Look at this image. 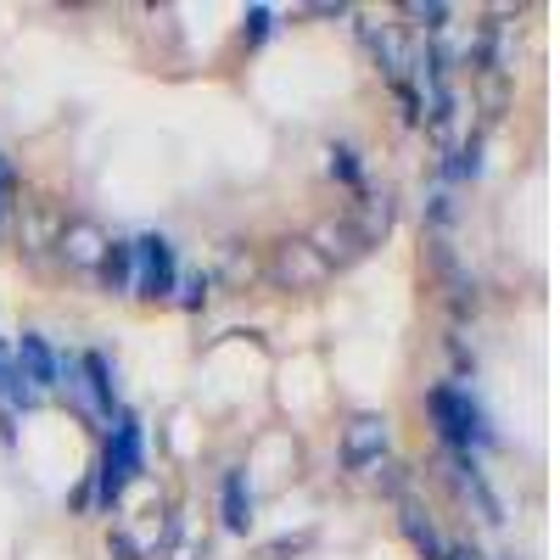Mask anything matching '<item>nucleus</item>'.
Here are the masks:
<instances>
[{"instance_id": "obj_14", "label": "nucleus", "mask_w": 560, "mask_h": 560, "mask_svg": "<svg viewBox=\"0 0 560 560\" xmlns=\"http://www.w3.org/2000/svg\"><path fill=\"white\" fill-rule=\"evenodd\" d=\"M12 208H18V168L0 152V236H7V224H12Z\"/></svg>"}, {"instance_id": "obj_16", "label": "nucleus", "mask_w": 560, "mask_h": 560, "mask_svg": "<svg viewBox=\"0 0 560 560\" xmlns=\"http://www.w3.org/2000/svg\"><path fill=\"white\" fill-rule=\"evenodd\" d=\"M331 174H337L342 185H353V191H359V185H364V174H359V152L337 147V152H331Z\"/></svg>"}, {"instance_id": "obj_17", "label": "nucleus", "mask_w": 560, "mask_h": 560, "mask_svg": "<svg viewBox=\"0 0 560 560\" xmlns=\"http://www.w3.org/2000/svg\"><path fill=\"white\" fill-rule=\"evenodd\" d=\"M404 18L427 23V28H443V23H448V7H443V0H432V7H420V0H415V7H404Z\"/></svg>"}, {"instance_id": "obj_4", "label": "nucleus", "mask_w": 560, "mask_h": 560, "mask_svg": "<svg viewBox=\"0 0 560 560\" xmlns=\"http://www.w3.org/2000/svg\"><path fill=\"white\" fill-rule=\"evenodd\" d=\"M269 275H275V287H287V292H308V287H319L331 269H325V258H319L308 242H280L275 258H269Z\"/></svg>"}, {"instance_id": "obj_10", "label": "nucleus", "mask_w": 560, "mask_h": 560, "mask_svg": "<svg viewBox=\"0 0 560 560\" xmlns=\"http://www.w3.org/2000/svg\"><path fill=\"white\" fill-rule=\"evenodd\" d=\"M348 224L359 230V242H364V247H376V242L387 236V224H393V197H370V191H359V208L348 213Z\"/></svg>"}, {"instance_id": "obj_12", "label": "nucleus", "mask_w": 560, "mask_h": 560, "mask_svg": "<svg viewBox=\"0 0 560 560\" xmlns=\"http://www.w3.org/2000/svg\"><path fill=\"white\" fill-rule=\"evenodd\" d=\"M96 275H102L107 292H129V287H135V247H129V242H107Z\"/></svg>"}, {"instance_id": "obj_2", "label": "nucleus", "mask_w": 560, "mask_h": 560, "mask_svg": "<svg viewBox=\"0 0 560 560\" xmlns=\"http://www.w3.org/2000/svg\"><path fill=\"white\" fill-rule=\"evenodd\" d=\"M135 477H140V420H135V415H118V427H113V438H107V448H102L96 493H90V499H96L102 510H113Z\"/></svg>"}, {"instance_id": "obj_19", "label": "nucleus", "mask_w": 560, "mask_h": 560, "mask_svg": "<svg viewBox=\"0 0 560 560\" xmlns=\"http://www.w3.org/2000/svg\"><path fill=\"white\" fill-rule=\"evenodd\" d=\"M113 555H118V560H140L135 538H124V533H113Z\"/></svg>"}, {"instance_id": "obj_18", "label": "nucleus", "mask_w": 560, "mask_h": 560, "mask_svg": "<svg viewBox=\"0 0 560 560\" xmlns=\"http://www.w3.org/2000/svg\"><path fill=\"white\" fill-rule=\"evenodd\" d=\"M477 152H482V147H477V140H471V147H465V152H459V158L448 163V174H454V179H471V174L482 168V158H477Z\"/></svg>"}, {"instance_id": "obj_5", "label": "nucleus", "mask_w": 560, "mask_h": 560, "mask_svg": "<svg viewBox=\"0 0 560 560\" xmlns=\"http://www.w3.org/2000/svg\"><path fill=\"white\" fill-rule=\"evenodd\" d=\"M387 454V420L382 415H359L348 438H342V465L348 471H364V465H382Z\"/></svg>"}, {"instance_id": "obj_15", "label": "nucleus", "mask_w": 560, "mask_h": 560, "mask_svg": "<svg viewBox=\"0 0 560 560\" xmlns=\"http://www.w3.org/2000/svg\"><path fill=\"white\" fill-rule=\"evenodd\" d=\"M269 23H275L269 7H247V18H242V39H247V45H264V39H269Z\"/></svg>"}, {"instance_id": "obj_20", "label": "nucleus", "mask_w": 560, "mask_h": 560, "mask_svg": "<svg viewBox=\"0 0 560 560\" xmlns=\"http://www.w3.org/2000/svg\"><path fill=\"white\" fill-rule=\"evenodd\" d=\"M202 298H208V280H202V275H197V280H191V292H185V303H191V308H197V303H202Z\"/></svg>"}, {"instance_id": "obj_21", "label": "nucleus", "mask_w": 560, "mask_h": 560, "mask_svg": "<svg viewBox=\"0 0 560 560\" xmlns=\"http://www.w3.org/2000/svg\"><path fill=\"white\" fill-rule=\"evenodd\" d=\"M0 393H7V364H0Z\"/></svg>"}, {"instance_id": "obj_6", "label": "nucleus", "mask_w": 560, "mask_h": 560, "mask_svg": "<svg viewBox=\"0 0 560 560\" xmlns=\"http://www.w3.org/2000/svg\"><path fill=\"white\" fill-rule=\"evenodd\" d=\"M57 247H62V258L68 264H79V269H96L102 264V253H107V236L90 219H68L62 230H57Z\"/></svg>"}, {"instance_id": "obj_13", "label": "nucleus", "mask_w": 560, "mask_h": 560, "mask_svg": "<svg viewBox=\"0 0 560 560\" xmlns=\"http://www.w3.org/2000/svg\"><path fill=\"white\" fill-rule=\"evenodd\" d=\"M404 533H409V544L420 549V555H427V560H443L448 549H443V538H438V527H432V516H427V510H420V504H404Z\"/></svg>"}, {"instance_id": "obj_9", "label": "nucleus", "mask_w": 560, "mask_h": 560, "mask_svg": "<svg viewBox=\"0 0 560 560\" xmlns=\"http://www.w3.org/2000/svg\"><path fill=\"white\" fill-rule=\"evenodd\" d=\"M79 376H84L90 409H96V415H113L118 409V382H113V359L107 353H84L79 359Z\"/></svg>"}, {"instance_id": "obj_1", "label": "nucleus", "mask_w": 560, "mask_h": 560, "mask_svg": "<svg viewBox=\"0 0 560 560\" xmlns=\"http://www.w3.org/2000/svg\"><path fill=\"white\" fill-rule=\"evenodd\" d=\"M427 409H432V420H438V438L448 443V454H465V459H471L477 448L493 443L482 404L465 393V387H454V382L432 387V393H427Z\"/></svg>"}, {"instance_id": "obj_11", "label": "nucleus", "mask_w": 560, "mask_h": 560, "mask_svg": "<svg viewBox=\"0 0 560 560\" xmlns=\"http://www.w3.org/2000/svg\"><path fill=\"white\" fill-rule=\"evenodd\" d=\"M224 527H230V533H247V527H253V488H247V471H224Z\"/></svg>"}, {"instance_id": "obj_7", "label": "nucleus", "mask_w": 560, "mask_h": 560, "mask_svg": "<svg viewBox=\"0 0 560 560\" xmlns=\"http://www.w3.org/2000/svg\"><path fill=\"white\" fill-rule=\"evenodd\" d=\"M18 353H23V364H18V376L39 393V387H57V376H62V359L51 353V342H45L39 331H23V342H18Z\"/></svg>"}, {"instance_id": "obj_8", "label": "nucleus", "mask_w": 560, "mask_h": 560, "mask_svg": "<svg viewBox=\"0 0 560 560\" xmlns=\"http://www.w3.org/2000/svg\"><path fill=\"white\" fill-rule=\"evenodd\" d=\"M308 247H314V253L325 258V269H331V264H353V258L364 253V242H359V230H353L348 219H331V224H319Z\"/></svg>"}, {"instance_id": "obj_3", "label": "nucleus", "mask_w": 560, "mask_h": 560, "mask_svg": "<svg viewBox=\"0 0 560 560\" xmlns=\"http://www.w3.org/2000/svg\"><path fill=\"white\" fill-rule=\"evenodd\" d=\"M135 247V292L140 298H168L179 287V264H174V247L163 236H140L129 242Z\"/></svg>"}]
</instances>
